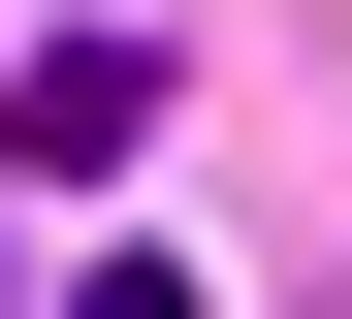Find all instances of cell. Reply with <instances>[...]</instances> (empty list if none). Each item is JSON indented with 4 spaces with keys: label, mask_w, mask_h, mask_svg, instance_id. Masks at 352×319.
Segmentation results:
<instances>
[{
    "label": "cell",
    "mask_w": 352,
    "mask_h": 319,
    "mask_svg": "<svg viewBox=\"0 0 352 319\" xmlns=\"http://www.w3.org/2000/svg\"><path fill=\"white\" fill-rule=\"evenodd\" d=\"M129 128H160V64H129V32H65V64H32V96H0V160H32V191H96V160H129Z\"/></svg>",
    "instance_id": "6da1fadb"
}]
</instances>
